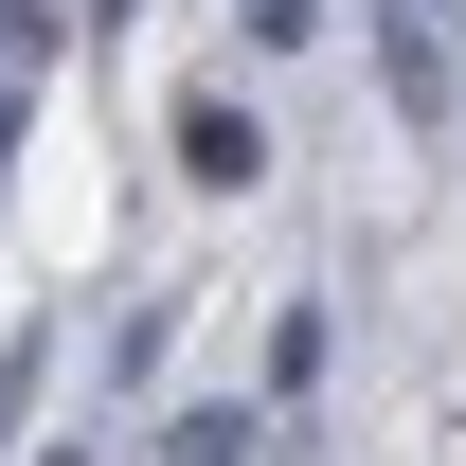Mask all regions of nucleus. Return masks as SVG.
<instances>
[{
    "mask_svg": "<svg viewBox=\"0 0 466 466\" xmlns=\"http://www.w3.org/2000/svg\"><path fill=\"white\" fill-rule=\"evenodd\" d=\"M179 179H198V198H251V179H269V126L233 108V90H179Z\"/></svg>",
    "mask_w": 466,
    "mask_h": 466,
    "instance_id": "nucleus-1",
    "label": "nucleus"
},
{
    "mask_svg": "<svg viewBox=\"0 0 466 466\" xmlns=\"http://www.w3.org/2000/svg\"><path fill=\"white\" fill-rule=\"evenodd\" d=\"M233 18H251L269 55H288V36H323V0H233Z\"/></svg>",
    "mask_w": 466,
    "mask_h": 466,
    "instance_id": "nucleus-3",
    "label": "nucleus"
},
{
    "mask_svg": "<svg viewBox=\"0 0 466 466\" xmlns=\"http://www.w3.org/2000/svg\"><path fill=\"white\" fill-rule=\"evenodd\" d=\"M251 449H269V431H251V412H233V395H198V412H162V466H251Z\"/></svg>",
    "mask_w": 466,
    "mask_h": 466,
    "instance_id": "nucleus-2",
    "label": "nucleus"
},
{
    "mask_svg": "<svg viewBox=\"0 0 466 466\" xmlns=\"http://www.w3.org/2000/svg\"><path fill=\"white\" fill-rule=\"evenodd\" d=\"M55 466H90V449H55Z\"/></svg>",
    "mask_w": 466,
    "mask_h": 466,
    "instance_id": "nucleus-4",
    "label": "nucleus"
}]
</instances>
